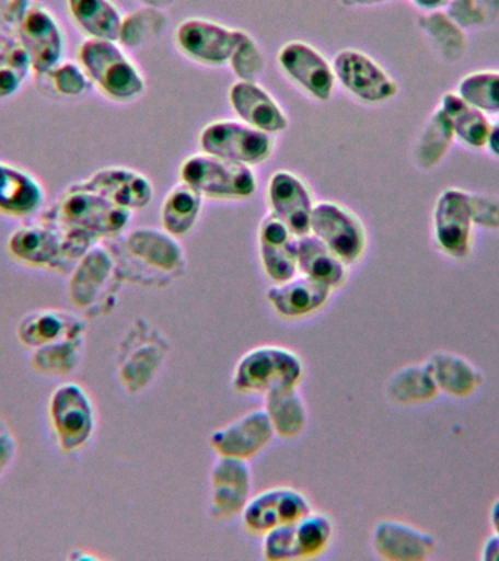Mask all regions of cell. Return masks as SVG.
<instances>
[{"mask_svg": "<svg viewBox=\"0 0 499 561\" xmlns=\"http://www.w3.org/2000/svg\"><path fill=\"white\" fill-rule=\"evenodd\" d=\"M304 362L295 351L282 345H258L236 362L231 386L243 397H262L278 389L300 388Z\"/></svg>", "mask_w": 499, "mask_h": 561, "instance_id": "obj_1", "label": "cell"}, {"mask_svg": "<svg viewBox=\"0 0 499 561\" xmlns=\"http://www.w3.org/2000/svg\"><path fill=\"white\" fill-rule=\"evenodd\" d=\"M78 60L92 85L108 100L129 103L144 92L142 73L118 42L86 38L79 47Z\"/></svg>", "mask_w": 499, "mask_h": 561, "instance_id": "obj_2", "label": "cell"}, {"mask_svg": "<svg viewBox=\"0 0 499 561\" xmlns=\"http://www.w3.org/2000/svg\"><path fill=\"white\" fill-rule=\"evenodd\" d=\"M170 340L160 328L139 318L123 337L118 351V377L131 394L143 392L161 375L170 355Z\"/></svg>", "mask_w": 499, "mask_h": 561, "instance_id": "obj_3", "label": "cell"}, {"mask_svg": "<svg viewBox=\"0 0 499 561\" xmlns=\"http://www.w3.org/2000/svg\"><path fill=\"white\" fill-rule=\"evenodd\" d=\"M476 227L473 221L471 192L446 187L433 202L431 239L437 252L453 262L467 261L475 250Z\"/></svg>", "mask_w": 499, "mask_h": 561, "instance_id": "obj_4", "label": "cell"}, {"mask_svg": "<svg viewBox=\"0 0 499 561\" xmlns=\"http://www.w3.org/2000/svg\"><path fill=\"white\" fill-rule=\"evenodd\" d=\"M179 182L195 188L201 197L217 201H243L257 191L252 167L200 152L179 167Z\"/></svg>", "mask_w": 499, "mask_h": 561, "instance_id": "obj_5", "label": "cell"}, {"mask_svg": "<svg viewBox=\"0 0 499 561\" xmlns=\"http://www.w3.org/2000/svg\"><path fill=\"white\" fill-rule=\"evenodd\" d=\"M310 234L317 237L348 266L358 265L368 250V232L361 218L336 202H315Z\"/></svg>", "mask_w": 499, "mask_h": 561, "instance_id": "obj_6", "label": "cell"}, {"mask_svg": "<svg viewBox=\"0 0 499 561\" xmlns=\"http://www.w3.org/2000/svg\"><path fill=\"white\" fill-rule=\"evenodd\" d=\"M201 152L248 167L262 164L271 156V135L245 125L241 121H217L200 131Z\"/></svg>", "mask_w": 499, "mask_h": 561, "instance_id": "obj_7", "label": "cell"}, {"mask_svg": "<svg viewBox=\"0 0 499 561\" xmlns=\"http://www.w3.org/2000/svg\"><path fill=\"white\" fill-rule=\"evenodd\" d=\"M332 66L336 82L363 104H385L398 94L396 79L379 61L357 48L337 53Z\"/></svg>", "mask_w": 499, "mask_h": 561, "instance_id": "obj_8", "label": "cell"}, {"mask_svg": "<svg viewBox=\"0 0 499 561\" xmlns=\"http://www.w3.org/2000/svg\"><path fill=\"white\" fill-rule=\"evenodd\" d=\"M127 254L142 267L140 280L147 285H165L184 270V250L178 239L164 230L144 227L126 239Z\"/></svg>", "mask_w": 499, "mask_h": 561, "instance_id": "obj_9", "label": "cell"}, {"mask_svg": "<svg viewBox=\"0 0 499 561\" xmlns=\"http://www.w3.org/2000/svg\"><path fill=\"white\" fill-rule=\"evenodd\" d=\"M245 34L206 18H187L175 30L174 39L178 50L196 64L223 66L230 64Z\"/></svg>", "mask_w": 499, "mask_h": 561, "instance_id": "obj_10", "label": "cell"}, {"mask_svg": "<svg viewBox=\"0 0 499 561\" xmlns=\"http://www.w3.org/2000/svg\"><path fill=\"white\" fill-rule=\"evenodd\" d=\"M15 38L24 47L37 75H47L63 59L66 38L55 13L33 4L15 30Z\"/></svg>", "mask_w": 499, "mask_h": 561, "instance_id": "obj_11", "label": "cell"}, {"mask_svg": "<svg viewBox=\"0 0 499 561\" xmlns=\"http://www.w3.org/2000/svg\"><path fill=\"white\" fill-rule=\"evenodd\" d=\"M310 512H313V506L302 491L278 485L252 495L241 520L247 533L263 537L279 526L295 524Z\"/></svg>", "mask_w": 499, "mask_h": 561, "instance_id": "obj_12", "label": "cell"}, {"mask_svg": "<svg viewBox=\"0 0 499 561\" xmlns=\"http://www.w3.org/2000/svg\"><path fill=\"white\" fill-rule=\"evenodd\" d=\"M61 214L70 226L94 237L121 234L131 218L129 209L81 186L70 188L61 205Z\"/></svg>", "mask_w": 499, "mask_h": 561, "instance_id": "obj_13", "label": "cell"}, {"mask_svg": "<svg viewBox=\"0 0 499 561\" xmlns=\"http://www.w3.org/2000/svg\"><path fill=\"white\" fill-rule=\"evenodd\" d=\"M209 484V513L213 519L231 520L243 515L253 490L248 460L218 456L210 469Z\"/></svg>", "mask_w": 499, "mask_h": 561, "instance_id": "obj_14", "label": "cell"}, {"mask_svg": "<svg viewBox=\"0 0 499 561\" xmlns=\"http://www.w3.org/2000/svg\"><path fill=\"white\" fill-rule=\"evenodd\" d=\"M278 64L289 81L311 99L330 100L336 87L335 72L330 61L317 48L301 39H293L280 47Z\"/></svg>", "mask_w": 499, "mask_h": 561, "instance_id": "obj_15", "label": "cell"}, {"mask_svg": "<svg viewBox=\"0 0 499 561\" xmlns=\"http://www.w3.org/2000/svg\"><path fill=\"white\" fill-rule=\"evenodd\" d=\"M275 437L269 416L258 408L214 430L209 436V446L222 458L252 460L266 450Z\"/></svg>", "mask_w": 499, "mask_h": 561, "instance_id": "obj_16", "label": "cell"}, {"mask_svg": "<svg viewBox=\"0 0 499 561\" xmlns=\"http://www.w3.org/2000/svg\"><path fill=\"white\" fill-rule=\"evenodd\" d=\"M371 548L385 561H425L438 550L437 538L418 526L396 519L376 522L371 530Z\"/></svg>", "mask_w": 499, "mask_h": 561, "instance_id": "obj_17", "label": "cell"}, {"mask_svg": "<svg viewBox=\"0 0 499 561\" xmlns=\"http://www.w3.org/2000/svg\"><path fill=\"white\" fill-rule=\"evenodd\" d=\"M270 214L298 237L310 234L315 202L304 180L291 171L279 170L267 183Z\"/></svg>", "mask_w": 499, "mask_h": 561, "instance_id": "obj_18", "label": "cell"}, {"mask_svg": "<svg viewBox=\"0 0 499 561\" xmlns=\"http://www.w3.org/2000/svg\"><path fill=\"white\" fill-rule=\"evenodd\" d=\"M257 243L262 270L271 284L283 283L300 274L298 272L300 237L293 234L274 215L267 214L262 219Z\"/></svg>", "mask_w": 499, "mask_h": 561, "instance_id": "obj_19", "label": "cell"}, {"mask_svg": "<svg viewBox=\"0 0 499 561\" xmlns=\"http://www.w3.org/2000/svg\"><path fill=\"white\" fill-rule=\"evenodd\" d=\"M333 289L309 276L298 274L283 283L267 288L266 300L270 309L285 320L313 318L330 301Z\"/></svg>", "mask_w": 499, "mask_h": 561, "instance_id": "obj_20", "label": "cell"}, {"mask_svg": "<svg viewBox=\"0 0 499 561\" xmlns=\"http://www.w3.org/2000/svg\"><path fill=\"white\" fill-rule=\"evenodd\" d=\"M228 100L236 117L254 129L269 135L282 134L288 129L287 113L260 83L236 81L228 92Z\"/></svg>", "mask_w": 499, "mask_h": 561, "instance_id": "obj_21", "label": "cell"}, {"mask_svg": "<svg viewBox=\"0 0 499 561\" xmlns=\"http://www.w3.org/2000/svg\"><path fill=\"white\" fill-rule=\"evenodd\" d=\"M79 186L100 193L130 213L147 208L153 197L152 183L147 175L125 167H107L96 171Z\"/></svg>", "mask_w": 499, "mask_h": 561, "instance_id": "obj_22", "label": "cell"}, {"mask_svg": "<svg viewBox=\"0 0 499 561\" xmlns=\"http://www.w3.org/2000/svg\"><path fill=\"white\" fill-rule=\"evenodd\" d=\"M438 393L446 398H472L485 383V376L472 359L453 351H436L425 359Z\"/></svg>", "mask_w": 499, "mask_h": 561, "instance_id": "obj_23", "label": "cell"}, {"mask_svg": "<svg viewBox=\"0 0 499 561\" xmlns=\"http://www.w3.org/2000/svg\"><path fill=\"white\" fill-rule=\"evenodd\" d=\"M44 197L43 186L33 174L0 161V214L28 217L42 208Z\"/></svg>", "mask_w": 499, "mask_h": 561, "instance_id": "obj_24", "label": "cell"}, {"mask_svg": "<svg viewBox=\"0 0 499 561\" xmlns=\"http://www.w3.org/2000/svg\"><path fill=\"white\" fill-rule=\"evenodd\" d=\"M438 107L449 118L451 129L454 131L455 142L462 145L468 151H485L492 118L486 116L475 105L467 103L455 90L445 92L441 96Z\"/></svg>", "mask_w": 499, "mask_h": 561, "instance_id": "obj_25", "label": "cell"}, {"mask_svg": "<svg viewBox=\"0 0 499 561\" xmlns=\"http://www.w3.org/2000/svg\"><path fill=\"white\" fill-rule=\"evenodd\" d=\"M416 24L433 55L444 64L455 65L466 57L468 51L467 33L462 26L455 24L445 9L420 12Z\"/></svg>", "mask_w": 499, "mask_h": 561, "instance_id": "obj_26", "label": "cell"}, {"mask_svg": "<svg viewBox=\"0 0 499 561\" xmlns=\"http://www.w3.org/2000/svg\"><path fill=\"white\" fill-rule=\"evenodd\" d=\"M349 267L313 234L300 237L298 272L336 291L348 283Z\"/></svg>", "mask_w": 499, "mask_h": 561, "instance_id": "obj_27", "label": "cell"}, {"mask_svg": "<svg viewBox=\"0 0 499 561\" xmlns=\"http://www.w3.org/2000/svg\"><path fill=\"white\" fill-rule=\"evenodd\" d=\"M267 416L274 428L275 436L282 440L301 437L309 427V407L300 388L278 389L267 393L265 398Z\"/></svg>", "mask_w": 499, "mask_h": 561, "instance_id": "obj_28", "label": "cell"}, {"mask_svg": "<svg viewBox=\"0 0 499 561\" xmlns=\"http://www.w3.org/2000/svg\"><path fill=\"white\" fill-rule=\"evenodd\" d=\"M66 8L86 38L117 42L125 16L113 0H66Z\"/></svg>", "mask_w": 499, "mask_h": 561, "instance_id": "obj_29", "label": "cell"}, {"mask_svg": "<svg viewBox=\"0 0 499 561\" xmlns=\"http://www.w3.org/2000/svg\"><path fill=\"white\" fill-rule=\"evenodd\" d=\"M385 397L398 407H418L440 397L427 364H407L397 368L385 381Z\"/></svg>", "mask_w": 499, "mask_h": 561, "instance_id": "obj_30", "label": "cell"}, {"mask_svg": "<svg viewBox=\"0 0 499 561\" xmlns=\"http://www.w3.org/2000/svg\"><path fill=\"white\" fill-rule=\"evenodd\" d=\"M455 144L457 142H455L449 118L437 105L429 114L414 145L411 156H414L415 165L422 171L438 169L449 157Z\"/></svg>", "mask_w": 499, "mask_h": 561, "instance_id": "obj_31", "label": "cell"}, {"mask_svg": "<svg viewBox=\"0 0 499 561\" xmlns=\"http://www.w3.org/2000/svg\"><path fill=\"white\" fill-rule=\"evenodd\" d=\"M201 204L204 197L195 188L183 182L175 184L162 202V230L175 239H183L195 228L200 217Z\"/></svg>", "mask_w": 499, "mask_h": 561, "instance_id": "obj_32", "label": "cell"}, {"mask_svg": "<svg viewBox=\"0 0 499 561\" xmlns=\"http://www.w3.org/2000/svg\"><path fill=\"white\" fill-rule=\"evenodd\" d=\"M335 526L324 513L310 512L292 524V547L295 560H313L332 546Z\"/></svg>", "mask_w": 499, "mask_h": 561, "instance_id": "obj_33", "label": "cell"}, {"mask_svg": "<svg viewBox=\"0 0 499 561\" xmlns=\"http://www.w3.org/2000/svg\"><path fill=\"white\" fill-rule=\"evenodd\" d=\"M455 92L486 116H499V69H476L463 75Z\"/></svg>", "mask_w": 499, "mask_h": 561, "instance_id": "obj_34", "label": "cell"}, {"mask_svg": "<svg viewBox=\"0 0 499 561\" xmlns=\"http://www.w3.org/2000/svg\"><path fill=\"white\" fill-rule=\"evenodd\" d=\"M169 24L162 9L148 8L138 9L123 18L120 34L117 42L125 48H139L151 39L160 37Z\"/></svg>", "mask_w": 499, "mask_h": 561, "instance_id": "obj_35", "label": "cell"}, {"mask_svg": "<svg viewBox=\"0 0 499 561\" xmlns=\"http://www.w3.org/2000/svg\"><path fill=\"white\" fill-rule=\"evenodd\" d=\"M31 60L16 38L3 39L0 44V100L13 96L24 85Z\"/></svg>", "mask_w": 499, "mask_h": 561, "instance_id": "obj_36", "label": "cell"}, {"mask_svg": "<svg viewBox=\"0 0 499 561\" xmlns=\"http://www.w3.org/2000/svg\"><path fill=\"white\" fill-rule=\"evenodd\" d=\"M59 240L46 228L26 227L13 232V254L31 263H48L59 254Z\"/></svg>", "mask_w": 499, "mask_h": 561, "instance_id": "obj_37", "label": "cell"}, {"mask_svg": "<svg viewBox=\"0 0 499 561\" xmlns=\"http://www.w3.org/2000/svg\"><path fill=\"white\" fill-rule=\"evenodd\" d=\"M466 33L492 28L499 22V0H450L445 7Z\"/></svg>", "mask_w": 499, "mask_h": 561, "instance_id": "obj_38", "label": "cell"}, {"mask_svg": "<svg viewBox=\"0 0 499 561\" xmlns=\"http://www.w3.org/2000/svg\"><path fill=\"white\" fill-rule=\"evenodd\" d=\"M114 261L109 256L107 250L103 248H94L86 253L85 261L79 267L78 280H81L83 288L82 296L88 302L94 301L114 274Z\"/></svg>", "mask_w": 499, "mask_h": 561, "instance_id": "obj_39", "label": "cell"}, {"mask_svg": "<svg viewBox=\"0 0 499 561\" xmlns=\"http://www.w3.org/2000/svg\"><path fill=\"white\" fill-rule=\"evenodd\" d=\"M228 65L231 66L239 81L257 82L265 72L266 61L256 39L247 33L235 48Z\"/></svg>", "mask_w": 499, "mask_h": 561, "instance_id": "obj_40", "label": "cell"}, {"mask_svg": "<svg viewBox=\"0 0 499 561\" xmlns=\"http://www.w3.org/2000/svg\"><path fill=\"white\" fill-rule=\"evenodd\" d=\"M44 77L50 79L53 90L66 99H78L90 91L92 85L90 78L82 66L72 61H60L55 69Z\"/></svg>", "mask_w": 499, "mask_h": 561, "instance_id": "obj_41", "label": "cell"}, {"mask_svg": "<svg viewBox=\"0 0 499 561\" xmlns=\"http://www.w3.org/2000/svg\"><path fill=\"white\" fill-rule=\"evenodd\" d=\"M471 205L476 230L499 232V196L471 192Z\"/></svg>", "mask_w": 499, "mask_h": 561, "instance_id": "obj_42", "label": "cell"}, {"mask_svg": "<svg viewBox=\"0 0 499 561\" xmlns=\"http://www.w3.org/2000/svg\"><path fill=\"white\" fill-rule=\"evenodd\" d=\"M31 7V0H0V25L15 33Z\"/></svg>", "mask_w": 499, "mask_h": 561, "instance_id": "obj_43", "label": "cell"}, {"mask_svg": "<svg viewBox=\"0 0 499 561\" xmlns=\"http://www.w3.org/2000/svg\"><path fill=\"white\" fill-rule=\"evenodd\" d=\"M485 152L494 160L499 161V116L490 122L488 139H486Z\"/></svg>", "mask_w": 499, "mask_h": 561, "instance_id": "obj_44", "label": "cell"}, {"mask_svg": "<svg viewBox=\"0 0 499 561\" xmlns=\"http://www.w3.org/2000/svg\"><path fill=\"white\" fill-rule=\"evenodd\" d=\"M480 559L484 561H499V537L492 534L485 539L481 546Z\"/></svg>", "mask_w": 499, "mask_h": 561, "instance_id": "obj_45", "label": "cell"}, {"mask_svg": "<svg viewBox=\"0 0 499 561\" xmlns=\"http://www.w3.org/2000/svg\"><path fill=\"white\" fill-rule=\"evenodd\" d=\"M409 2L420 12H432L445 9L450 0H409Z\"/></svg>", "mask_w": 499, "mask_h": 561, "instance_id": "obj_46", "label": "cell"}, {"mask_svg": "<svg viewBox=\"0 0 499 561\" xmlns=\"http://www.w3.org/2000/svg\"><path fill=\"white\" fill-rule=\"evenodd\" d=\"M340 2L348 8H371L392 3L394 0H340Z\"/></svg>", "mask_w": 499, "mask_h": 561, "instance_id": "obj_47", "label": "cell"}, {"mask_svg": "<svg viewBox=\"0 0 499 561\" xmlns=\"http://www.w3.org/2000/svg\"><path fill=\"white\" fill-rule=\"evenodd\" d=\"M489 524L490 528H492V534L499 537V497L495 500L489 508Z\"/></svg>", "mask_w": 499, "mask_h": 561, "instance_id": "obj_48", "label": "cell"}, {"mask_svg": "<svg viewBox=\"0 0 499 561\" xmlns=\"http://www.w3.org/2000/svg\"><path fill=\"white\" fill-rule=\"evenodd\" d=\"M138 2L142 3L143 7L164 9L171 7L175 0H138Z\"/></svg>", "mask_w": 499, "mask_h": 561, "instance_id": "obj_49", "label": "cell"}]
</instances>
